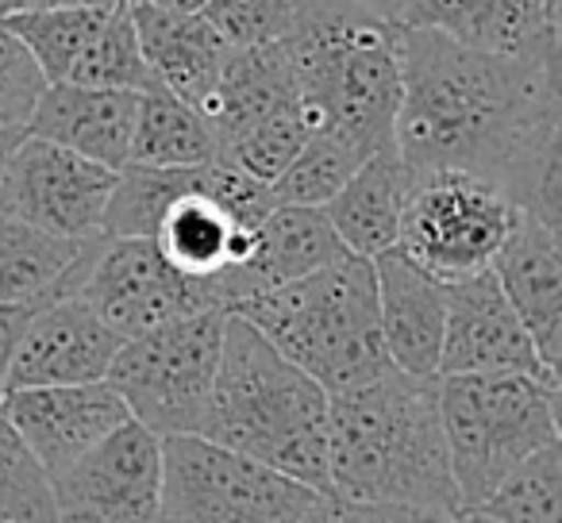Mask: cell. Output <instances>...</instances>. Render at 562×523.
<instances>
[{"label":"cell","mask_w":562,"mask_h":523,"mask_svg":"<svg viewBox=\"0 0 562 523\" xmlns=\"http://www.w3.org/2000/svg\"><path fill=\"white\" fill-rule=\"evenodd\" d=\"M0 4H4V0H0Z\"/></svg>","instance_id":"cell-44"},{"label":"cell","mask_w":562,"mask_h":523,"mask_svg":"<svg viewBox=\"0 0 562 523\" xmlns=\"http://www.w3.org/2000/svg\"><path fill=\"white\" fill-rule=\"evenodd\" d=\"M201 435L328 492V389L235 312L224 316Z\"/></svg>","instance_id":"cell-3"},{"label":"cell","mask_w":562,"mask_h":523,"mask_svg":"<svg viewBox=\"0 0 562 523\" xmlns=\"http://www.w3.org/2000/svg\"><path fill=\"white\" fill-rule=\"evenodd\" d=\"M321 0H209L201 16L224 35L232 47L290 39L316 12Z\"/></svg>","instance_id":"cell-33"},{"label":"cell","mask_w":562,"mask_h":523,"mask_svg":"<svg viewBox=\"0 0 562 523\" xmlns=\"http://www.w3.org/2000/svg\"><path fill=\"white\" fill-rule=\"evenodd\" d=\"M78 297L120 339H135L196 312H227L220 282L186 277L166 262L155 239H132V235L97 239Z\"/></svg>","instance_id":"cell-10"},{"label":"cell","mask_w":562,"mask_h":523,"mask_svg":"<svg viewBox=\"0 0 562 523\" xmlns=\"http://www.w3.org/2000/svg\"><path fill=\"white\" fill-rule=\"evenodd\" d=\"M224 316L227 312H196L120 343L104 382L124 397L132 420L158 439L204 431Z\"/></svg>","instance_id":"cell-7"},{"label":"cell","mask_w":562,"mask_h":523,"mask_svg":"<svg viewBox=\"0 0 562 523\" xmlns=\"http://www.w3.org/2000/svg\"><path fill=\"white\" fill-rule=\"evenodd\" d=\"M97 239H66L0 212V305L35 308L63 293H78Z\"/></svg>","instance_id":"cell-23"},{"label":"cell","mask_w":562,"mask_h":523,"mask_svg":"<svg viewBox=\"0 0 562 523\" xmlns=\"http://www.w3.org/2000/svg\"><path fill=\"white\" fill-rule=\"evenodd\" d=\"M155 247L173 270L201 282H220L232 270H239L255 247V227L239 224L212 193V162L201 166V178L189 193H181L170 208L162 212L155 227ZM227 297V293H224Z\"/></svg>","instance_id":"cell-20"},{"label":"cell","mask_w":562,"mask_h":523,"mask_svg":"<svg viewBox=\"0 0 562 523\" xmlns=\"http://www.w3.org/2000/svg\"><path fill=\"white\" fill-rule=\"evenodd\" d=\"M220 158V143L201 109L178 101L162 86L139 96V120L127 162L139 166H204Z\"/></svg>","instance_id":"cell-26"},{"label":"cell","mask_w":562,"mask_h":523,"mask_svg":"<svg viewBox=\"0 0 562 523\" xmlns=\"http://www.w3.org/2000/svg\"><path fill=\"white\" fill-rule=\"evenodd\" d=\"M116 4H127V0H4L0 16L35 12V9H116Z\"/></svg>","instance_id":"cell-39"},{"label":"cell","mask_w":562,"mask_h":523,"mask_svg":"<svg viewBox=\"0 0 562 523\" xmlns=\"http://www.w3.org/2000/svg\"><path fill=\"white\" fill-rule=\"evenodd\" d=\"M393 147L408 173L467 170L516 208L562 227L559 58L493 55L424 27H401Z\"/></svg>","instance_id":"cell-1"},{"label":"cell","mask_w":562,"mask_h":523,"mask_svg":"<svg viewBox=\"0 0 562 523\" xmlns=\"http://www.w3.org/2000/svg\"><path fill=\"white\" fill-rule=\"evenodd\" d=\"M459 512L477 508L528 454L559 443V385L536 374L439 377Z\"/></svg>","instance_id":"cell-6"},{"label":"cell","mask_w":562,"mask_h":523,"mask_svg":"<svg viewBox=\"0 0 562 523\" xmlns=\"http://www.w3.org/2000/svg\"><path fill=\"white\" fill-rule=\"evenodd\" d=\"M501 293L528 328L539 359L559 374L562 354V247L559 231L531 212H516L505 242L490 262Z\"/></svg>","instance_id":"cell-16"},{"label":"cell","mask_w":562,"mask_h":523,"mask_svg":"<svg viewBox=\"0 0 562 523\" xmlns=\"http://www.w3.org/2000/svg\"><path fill=\"white\" fill-rule=\"evenodd\" d=\"M0 523H58L55 481L0 412Z\"/></svg>","instance_id":"cell-32"},{"label":"cell","mask_w":562,"mask_h":523,"mask_svg":"<svg viewBox=\"0 0 562 523\" xmlns=\"http://www.w3.org/2000/svg\"><path fill=\"white\" fill-rule=\"evenodd\" d=\"M209 166V162H204ZM201 166H139L124 162L116 170L109 208H104L101 235H132V239H150L162 219V212L178 201L181 193L196 185Z\"/></svg>","instance_id":"cell-27"},{"label":"cell","mask_w":562,"mask_h":523,"mask_svg":"<svg viewBox=\"0 0 562 523\" xmlns=\"http://www.w3.org/2000/svg\"><path fill=\"white\" fill-rule=\"evenodd\" d=\"M27 127H9V124H0V178H4V170H9L12 155H16V147L24 143Z\"/></svg>","instance_id":"cell-41"},{"label":"cell","mask_w":562,"mask_h":523,"mask_svg":"<svg viewBox=\"0 0 562 523\" xmlns=\"http://www.w3.org/2000/svg\"><path fill=\"white\" fill-rule=\"evenodd\" d=\"M405 181L408 170L401 162L397 147H385L370 155L328 204H321L328 224L336 227V235L351 254L378 258L397 247Z\"/></svg>","instance_id":"cell-25"},{"label":"cell","mask_w":562,"mask_h":523,"mask_svg":"<svg viewBox=\"0 0 562 523\" xmlns=\"http://www.w3.org/2000/svg\"><path fill=\"white\" fill-rule=\"evenodd\" d=\"M359 523H459V512L431 504H359Z\"/></svg>","instance_id":"cell-36"},{"label":"cell","mask_w":562,"mask_h":523,"mask_svg":"<svg viewBox=\"0 0 562 523\" xmlns=\"http://www.w3.org/2000/svg\"><path fill=\"white\" fill-rule=\"evenodd\" d=\"M66 81L93 89H132V93H147V89L158 86L139 50V39H135L127 4L109 12L104 27L97 32V39L89 43V50L78 58V66H74Z\"/></svg>","instance_id":"cell-31"},{"label":"cell","mask_w":562,"mask_h":523,"mask_svg":"<svg viewBox=\"0 0 562 523\" xmlns=\"http://www.w3.org/2000/svg\"><path fill=\"white\" fill-rule=\"evenodd\" d=\"M120 343L78 293H63L27 316L9 362V389L104 382Z\"/></svg>","instance_id":"cell-15"},{"label":"cell","mask_w":562,"mask_h":523,"mask_svg":"<svg viewBox=\"0 0 562 523\" xmlns=\"http://www.w3.org/2000/svg\"><path fill=\"white\" fill-rule=\"evenodd\" d=\"M347 4L374 20H385V24H401V16H405V9L413 0H347Z\"/></svg>","instance_id":"cell-40"},{"label":"cell","mask_w":562,"mask_h":523,"mask_svg":"<svg viewBox=\"0 0 562 523\" xmlns=\"http://www.w3.org/2000/svg\"><path fill=\"white\" fill-rule=\"evenodd\" d=\"M447 323L439 377L447 374H536L559 385L543 366L528 328L501 293L493 270H477L459 282H443Z\"/></svg>","instance_id":"cell-13"},{"label":"cell","mask_w":562,"mask_h":523,"mask_svg":"<svg viewBox=\"0 0 562 523\" xmlns=\"http://www.w3.org/2000/svg\"><path fill=\"white\" fill-rule=\"evenodd\" d=\"M474 512L497 523H562V446L528 454Z\"/></svg>","instance_id":"cell-29"},{"label":"cell","mask_w":562,"mask_h":523,"mask_svg":"<svg viewBox=\"0 0 562 523\" xmlns=\"http://www.w3.org/2000/svg\"><path fill=\"white\" fill-rule=\"evenodd\" d=\"M47 89L50 78L35 62L32 50L24 47V39L12 27L0 24V124L27 127Z\"/></svg>","instance_id":"cell-35"},{"label":"cell","mask_w":562,"mask_h":523,"mask_svg":"<svg viewBox=\"0 0 562 523\" xmlns=\"http://www.w3.org/2000/svg\"><path fill=\"white\" fill-rule=\"evenodd\" d=\"M362 162L367 158L347 139H339L331 132H313L305 139V147L297 150V158L270 181L273 204H308V208H321V204H328L344 189V181Z\"/></svg>","instance_id":"cell-30"},{"label":"cell","mask_w":562,"mask_h":523,"mask_svg":"<svg viewBox=\"0 0 562 523\" xmlns=\"http://www.w3.org/2000/svg\"><path fill=\"white\" fill-rule=\"evenodd\" d=\"M35 308H40V305H35ZM35 308H4V305H0V397L9 393V362H12V351H16L20 331H24L27 316H32Z\"/></svg>","instance_id":"cell-37"},{"label":"cell","mask_w":562,"mask_h":523,"mask_svg":"<svg viewBox=\"0 0 562 523\" xmlns=\"http://www.w3.org/2000/svg\"><path fill=\"white\" fill-rule=\"evenodd\" d=\"M328 492L351 504H431L459 512L439 377L378 369L328 393Z\"/></svg>","instance_id":"cell-2"},{"label":"cell","mask_w":562,"mask_h":523,"mask_svg":"<svg viewBox=\"0 0 562 523\" xmlns=\"http://www.w3.org/2000/svg\"><path fill=\"white\" fill-rule=\"evenodd\" d=\"M378 289V331L390 366L405 374L439 377V351H443L447 293L443 282L424 274L397 247L370 258Z\"/></svg>","instance_id":"cell-18"},{"label":"cell","mask_w":562,"mask_h":523,"mask_svg":"<svg viewBox=\"0 0 562 523\" xmlns=\"http://www.w3.org/2000/svg\"><path fill=\"white\" fill-rule=\"evenodd\" d=\"M347 247L328 224L324 208H308V204H273L255 227V247L250 258L239 270L224 277L227 293V312L239 300L255 297V293L278 289L285 282L313 274V270L328 266L336 258H344Z\"/></svg>","instance_id":"cell-19"},{"label":"cell","mask_w":562,"mask_h":523,"mask_svg":"<svg viewBox=\"0 0 562 523\" xmlns=\"http://www.w3.org/2000/svg\"><path fill=\"white\" fill-rule=\"evenodd\" d=\"M139 96L143 93H132V89H93L55 81L27 120V135L63 143V147L109 166V170H120L132 155Z\"/></svg>","instance_id":"cell-21"},{"label":"cell","mask_w":562,"mask_h":523,"mask_svg":"<svg viewBox=\"0 0 562 523\" xmlns=\"http://www.w3.org/2000/svg\"><path fill=\"white\" fill-rule=\"evenodd\" d=\"M232 312L255 323L328 393L351 389L390 366L378 331L374 262L351 250L297 282L239 300Z\"/></svg>","instance_id":"cell-5"},{"label":"cell","mask_w":562,"mask_h":523,"mask_svg":"<svg viewBox=\"0 0 562 523\" xmlns=\"http://www.w3.org/2000/svg\"><path fill=\"white\" fill-rule=\"evenodd\" d=\"M127 12H132L135 39L158 86L178 101L201 109L224 73L232 43L201 12L186 16V12L150 9V4H127Z\"/></svg>","instance_id":"cell-22"},{"label":"cell","mask_w":562,"mask_h":523,"mask_svg":"<svg viewBox=\"0 0 562 523\" xmlns=\"http://www.w3.org/2000/svg\"><path fill=\"white\" fill-rule=\"evenodd\" d=\"M127 4H150V9H166V12H186V16H196L204 12L209 0H127Z\"/></svg>","instance_id":"cell-42"},{"label":"cell","mask_w":562,"mask_h":523,"mask_svg":"<svg viewBox=\"0 0 562 523\" xmlns=\"http://www.w3.org/2000/svg\"><path fill=\"white\" fill-rule=\"evenodd\" d=\"M0 412L9 416L50 481L66 474L86 451H93L109 431L132 420L124 397L109 382L9 389L0 397Z\"/></svg>","instance_id":"cell-14"},{"label":"cell","mask_w":562,"mask_h":523,"mask_svg":"<svg viewBox=\"0 0 562 523\" xmlns=\"http://www.w3.org/2000/svg\"><path fill=\"white\" fill-rule=\"evenodd\" d=\"M297 523H359V504L336 497V492H321Z\"/></svg>","instance_id":"cell-38"},{"label":"cell","mask_w":562,"mask_h":523,"mask_svg":"<svg viewBox=\"0 0 562 523\" xmlns=\"http://www.w3.org/2000/svg\"><path fill=\"white\" fill-rule=\"evenodd\" d=\"M297 104V73L285 50V39L255 43V47H232L212 96L201 104L204 120L216 132L220 150L255 124L270 120L273 112Z\"/></svg>","instance_id":"cell-24"},{"label":"cell","mask_w":562,"mask_h":523,"mask_svg":"<svg viewBox=\"0 0 562 523\" xmlns=\"http://www.w3.org/2000/svg\"><path fill=\"white\" fill-rule=\"evenodd\" d=\"M401 24H385L347 0H321L285 39L297 73V109L308 132H331L362 158L393 147L401 104Z\"/></svg>","instance_id":"cell-4"},{"label":"cell","mask_w":562,"mask_h":523,"mask_svg":"<svg viewBox=\"0 0 562 523\" xmlns=\"http://www.w3.org/2000/svg\"><path fill=\"white\" fill-rule=\"evenodd\" d=\"M401 27H424L474 50L559 58V0H413Z\"/></svg>","instance_id":"cell-17"},{"label":"cell","mask_w":562,"mask_h":523,"mask_svg":"<svg viewBox=\"0 0 562 523\" xmlns=\"http://www.w3.org/2000/svg\"><path fill=\"white\" fill-rule=\"evenodd\" d=\"M120 9V4H116ZM112 9H35V12H12L0 16V24L24 39V47L35 55L43 73L55 81H66L78 58L89 50L97 32L104 27Z\"/></svg>","instance_id":"cell-28"},{"label":"cell","mask_w":562,"mask_h":523,"mask_svg":"<svg viewBox=\"0 0 562 523\" xmlns=\"http://www.w3.org/2000/svg\"><path fill=\"white\" fill-rule=\"evenodd\" d=\"M321 489L209 435L162 439V492L155 523H297Z\"/></svg>","instance_id":"cell-8"},{"label":"cell","mask_w":562,"mask_h":523,"mask_svg":"<svg viewBox=\"0 0 562 523\" xmlns=\"http://www.w3.org/2000/svg\"><path fill=\"white\" fill-rule=\"evenodd\" d=\"M162 492V439L139 420L86 451L55 477V504L63 523H155Z\"/></svg>","instance_id":"cell-12"},{"label":"cell","mask_w":562,"mask_h":523,"mask_svg":"<svg viewBox=\"0 0 562 523\" xmlns=\"http://www.w3.org/2000/svg\"><path fill=\"white\" fill-rule=\"evenodd\" d=\"M516 212L513 196L490 178L416 170L405 181L397 250L436 282H459L490 270Z\"/></svg>","instance_id":"cell-9"},{"label":"cell","mask_w":562,"mask_h":523,"mask_svg":"<svg viewBox=\"0 0 562 523\" xmlns=\"http://www.w3.org/2000/svg\"><path fill=\"white\" fill-rule=\"evenodd\" d=\"M308 135L313 132H308V124L301 120V109L293 104V109L273 112L270 120H262V124H255L250 132H243L239 139L227 143V147L220 150V162L239 166L243 173H250V178L270 185V181L297 158V150L305 147Z\"/></svg>","instance_id":"cell-34"},{"label":"cell","mask_w":562,"mask_h":523,"mask_svg":"<svg viewBox=\"0 0 562 523\" xmlns=\"http://www.w3.org/2000/svg\"><path fill=\"white\" fill-rule=\"evenodd\" d=\"M459 523H497V520H490V515H482V512H474V508H467V512H459Z\"/></svg>","instance_id":"cell-43"},{"label":"cell","mask_w":562,"mask_h":523,"mask_svg":"<svg viewBox=\"0 0 562 523\" xmlns=\"http://www.w3.org/2000/svg\"><path fill=\"white\" fill-rule=\"evenodd\" d=\"M112 185L116 170L63 143L24 135L0 178V212L66 239H93L101 235Z\"/></svg>","instance_id":"cell-11"}]
</instances>
